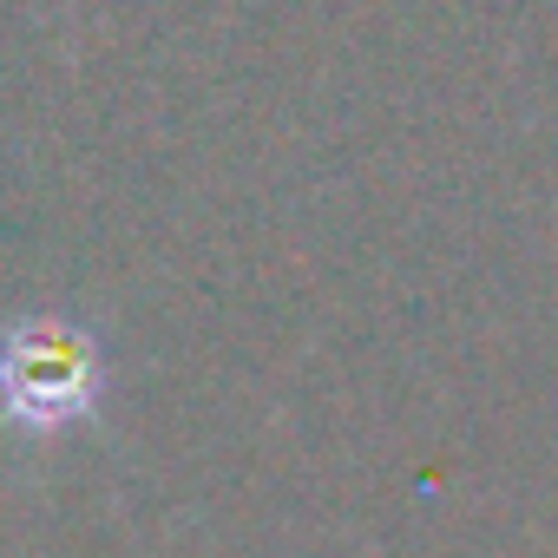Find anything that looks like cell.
<instances>
[{"mask_svg":"<svg viewBox=\"0 0 558 558\" xmlns=\"http://www.w3.org/2000/svg\"><path fill=\"white\" fill-rule=\"evenodd\" d=\"M112 395L106 336L73 310H21L0 323V434L47 447L99 427Z\"/></svg>","mask_w":558,"mask_h":558,"instance_id":"obj_1","label":"cell"}]
</instances>
